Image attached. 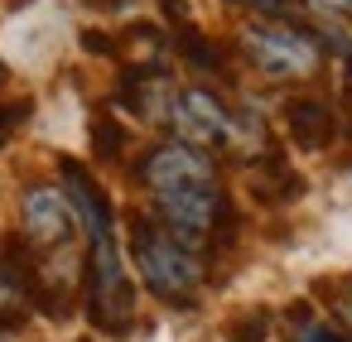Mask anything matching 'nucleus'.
<instances>
[{
    "mask_svg": "<svg viewBox=\"0 0 352 342\" xmlns=\"http://www.w3.org/2000/svg\"><path fill=\"white\" fill-rule=\"evenodd\" d=\"M135 179L155 193H179V188H212L217 169L203 150L184 145V140H169V145H155L140 164H135Z\"/></svg>",
    "mask_w": 352,
    "mask_h": 342,
    "instance_id": "5",
    "label": "nucleus"
},
{
    "mask_svg": "<svg viewBox=\"0 0 352 342\" xmlns=\"http://www.w3.org/2000/svg\"><path fill=\"white\" fill-rule=\"evenodd\" d=\"M304 332H299V342H352V337H342L338 328H323V323H299Z\"/></svg>",
    "mask_w": 352,
    "mask_h": 342,
    "instance_id": "17",
    "label": "nucleus"
},
{
    "mask_svg": "<svg viewBox=\"0 0 352 342\" xmlns=\"http://www.w3.org/2000/svg\"><path fill=\"white\" fill-rule=\"evenodd\" d=\"M155 212H160V227L174 231L188 251L203 241V236H217L232 227V207L217 188H179V193H155Z\"/></svg>",
    "mask_w": 352,
    "mask_h": 342,
    "instance_id": "4",
    "label": "nucleus"
},
{
    "mask_svg": "<svg viewBox=\"0 0 352 342\" xmlns=\"http://www.w3.org/2000/svg\"><path fill=\"white\" fill-rule=\"evenodd\" d=\"M131 255H135V270L150 284V294H160L164 304H193V294L203 284V260L174 231L155 227L150 217H131Z\"/></svg>",
    "mask_w": 352,
    "mask_h": 342,
    "instance_id": "1",
    "label": "nucleus"
},
{
    "mask_svg": "<svg viewBox=\"0 0 352 342\" xmlns=\"http://www.w3.org/2000/svg\"><path fill=\"white\" fill-rule=\"evenodd\" d=\"M63 198H68L73 217H82V227H87L92 241L111 231V203H107V193L92 183V174L78 159H63Z\"/></svg>",
    "mask_w": 352,
    "mask_h": 342,
    "instance_id": "9",
    "label": "nucleus"
},
{
    "mask_svg": "<svg viewBox=\"0 0 352 342\" xmlns=\"http://www.w3.org/2000/svg\"><path fill=\"white\" fill-rule=\"evenodd\" d=\"M285 126H289V140H294L299 150H323V145L338 135V116H333V106L318 102V97H294V102H285Z\"/></svg>",
    "mask_w": 352,
    "mask_h": 342,
    "instance_id": "11",
    "label": "nucleus"
},
{
    "mask_svg": "<svg viewBox=\"0 0 352 342\" xmlns=\"http://www.w3.org/2000/svg\"><path fill=\"white\" fill-rule=\"evenodd\" d=\"M241 54L265 73V78H304L318 68L323 49H318V34L299 30V25H285V20H270V25H251L241 34Z\"/></svg>",
    "mask_w": 352,
    "mask_h": 342,
    "instance_id": "3",
    "label": "nucleus"
},
{
    "mask_svg": "<svg viewBox=\"0 0 352 342\" xmlns=\"http://www.w3.org/2000/svg\"><path fill=\"white\" fill-rule=\"evenodd\" d=\"M251 188H256V198H265V203H285V198H294L304 183H299L280 159H261V164L251 169Z\"/></svg>",
    "mask_w": 352,
    "mask_h": 342,
    "instance_id": "12",
    "label": "nucleus"
},
{
    "mask_svg": "<svg viewBox=\"0 0 352 342\" xmlns=\"http://www.w3.org/2000/svg\"><path fill=\"white\" fill-rule=\"evenodd\" d=\"M82 49H87V54H111V34L87 30V34H82Z\"/></svg>",
    "mask_w": 352,
    "mask_h": 342,
    "instance_id": "18",
    "label": "nucleus"
},
{
    "mask_svg": "<svg viewBox=\"0 0 352 342\" xmlns=\"http://www.w3.org/2000/svg\"><path fill=\"white\" fill-rule=\"evenodd\" d=\"M25 116H30V102H6V106H0V145L10 140V130H15Z\"/></svg>",
    "mask_w": 352,
    "mask_h": 342,
    "instance_id": "16",
    "label": "nucleus"
},
{
    "mask_svg": "<svg viewBox=\"0 0 352 342\" xmlns=\"http://www.w3.org/2000/svg\"><path fill=\"white\" fill-rule=\"evenodd\" d=\"M338 318H342V323L352 328V280H347V284L338 289Z\"/></svg>",
    "mask_w": 352,
    "mask_h": 342,
    "instance_id": "19",
    "label": "nucleus"
},
{
    "mask_svg": "<svg viewBox=\"0 0 352 342\" xmlns=\"http://www.w3.org/2000/svg\"><path fill=\"white\" fill-rule=\"evenodd\" d=\"M92 150H97V159H116V155L126 150V130H121L111 116H97V121H92Z\"/></svg>",
    "mask_w": 352,
    "mask_h": 342,
    "instance_id": "14",
    "label": "nucleus"
},
{
    "mask_svg": "<svg viewBox=\"0 0 352 342\" xmlns=\"http://www.w3.org/2000/svg\"><path fill=\"white\" fill-rule=\"evenodd\" d=\"M347 135H352V130H347Z\"/></svg>",
    "mask_w": 352,
    "mask_h": 342,
    "instance_id": "21",
    "label": "nucleus"
},
{
    "mask_svg": "<svg viewBox=\"0 0 352 342\" xmlns=\"http://www.w3.org/2000/svg\"><path fill=\"white\" fill-rule=\"evenodd\" d=\"M39 299V270H34V246L10 236L0 246V332L20 328L30 304Z\"/></svg>",
    "mask_w": 352,
    "mask_h": 342,
    "instance_id": "7",
    "label": "nucleus"
},
{
    "mask_svg": "<svg viewBox=\"0 0 352 342\" xmlns=\"http://www.w3.org/2000/svg\"><path fill=\"white\" fill-rule=\"evenodd\" d=\"M169 126H174L179 140L193 145V150H208V145H227V140H232V116H227V106H222L208 87H184V92H174V102H169Z\"/></svg>",
    "mask_w": 352,
    "mask_h": 342,
    "instance_id": "6",
    "label": "nucleus"
},
{
    "mask_svg": "<svg viewBox=\"0 0 352 342\" xmlns=\"http://www.w3.org/2000/svg\"><path fill=\"white\" fill-rule=\"evenodd\" d=\"M179 49H184V58H188L193 68H203V73H222V54H217L198 30L184 25V30H179Z\"/></svg>",
    "mask_w": 352,
    "mask_h": 342,
    "instance_id": "13",
    "label": "nucleus"
},
{
    "mask_svg": "<svg viewBox=\"0 0 352 342\" xmlns=\"http://www.w3.org/2000/svg\"><path fill=\"white\" fill-rule=\"evenodd\" d=\"M116 102H121L126 111H135V116L155 121L160 111H169V102H174V87H169V78L160 73V63H145V68H131V73L121 78V92H116Z\"/></svg>",
    "mask_w": 352,
    "mask_h": 342,
    "instance_id": "10",
    "label": "nucleus"
},
{
    "mask_svg": "<svg viewBox=\"0 0 352 342\" xmlns=\"http://www.w3.org/2000/svg\"><path fill=\"white\" fill-rule=\"evenodd\" d=\"M318 10H352V0H314Z\"/></svg>",
    "mask_w": 352,
    "mask_h": 342,
    "instance_id": "20",
    "label": "nucleus"
},
{
    "mask_svg": "<svg viewBox=\"0 0 352 342\" xmlns=\"http://www.w3.org/2000/svg\"><path fill=\"white\" fill-rule=\"evenodd\" d=\"M20 217H25V241L34 251H63L73 236V207L54 183H34L20 203Z\"/></svg>",
    "mask_w": 352,
    "mask_h": 342,
    "instance_id": "8",
    "label": "nucleus"
},
{
    "mask_svg": "<svg viewBox=\"0 0 352 342\" xmlns=\"http://www.w3.org/2000/svg\"><path fill=\"white\" fill-rule=\"evenodd\" d=\"M87 313L102 332L121 337L135 318V284L121 265V251H116V236H97L92 241V255H87Z\"/></svg>",
    "mask_w": 352,
    "mask_h": 342,
    "instance_id": "2",
    "label": "nucleus"
},
{
    "mask_svg": "<svg viewBox=\"0 0 352 342\" xmlns=\"http://www.w3.org/2000/svg\"><path fill=\"white\" fill-rule=\"evenodd\" d=\"M265 337H270V318L265 313H241L227 328V342H265Z\"/></svg>",
    "mask_w": 352,
    "mask_h": 342,
    "instance_id": "15",
    "label": "nucleus"
}]
</instances>
